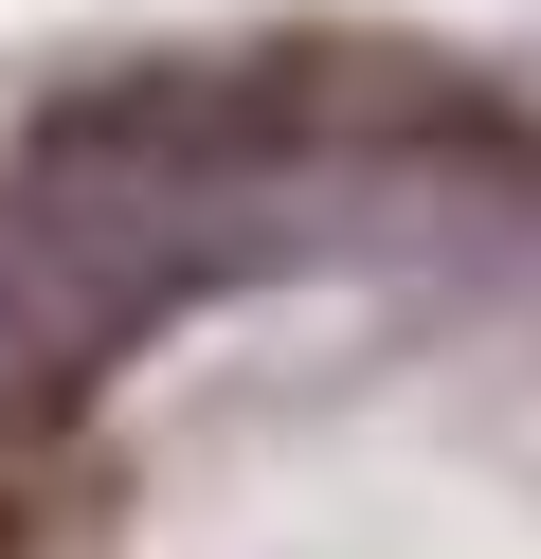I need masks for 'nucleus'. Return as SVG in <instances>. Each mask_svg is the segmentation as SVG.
<instances>
[{
  "instance_id": "obj_1",
  "label": "nucleus",
  "mask_w": 541,
  "mask_h": 559,
  "mask_svg": "<svg viewBox=\"0 0 541 559\" xmlns=\"http://www.w3.org/2000/svg\"><path fill=\"white\" fill-rule=\"evenodd\" d=\"M235 253H252L235 181H144V163H108V145L55 127V163L0 181V415L72 397L127 325H163V307L199 289V271H235Z\"/></svg>"
}]
</instances>
